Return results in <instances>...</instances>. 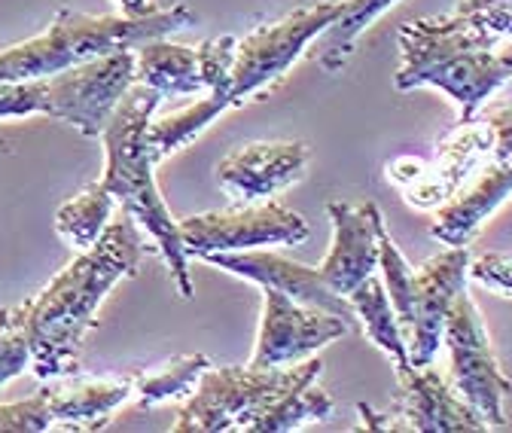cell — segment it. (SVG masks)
Masks as SVG:
<instances>
[{"label":"cell","mask_w":512,"mask_h":433,"mask_svg":"<svg viewBox=\"0 0 512 433\" xmlns=\"http://www.w3.org/2000/svg\"><path fill=\"white\" fill-rule=\"evenodd\" d=\"M494 4H512V0H461L455 10L470 13V10H482V7H494Z\"/></svg>","instance_id":"obj_34"},{"label":"cell","mask_w":512,"mask_h":433,"mask_svg":"<svg viewBox=\"0 0 512 433\" xmlns=\"http://www.w3.org/2000/svg\"><path fill=\"white\" fill-rule=\"evenodd\" d=\"M52 430H101L113 412L135 397V376L128 379H52L43 382Z\"/></svg>","instance_id":"obj_17"},{"label":"cell","mask_w":512,"mask_h":433,"mask_svg":"<svg viewBox=\"0 0 512 433\" xmlns=\"http://www.w3.org/2000/svg\"><path fill=\"white\" fill-rule=\"evenodd\" d=\"M162 95L144 83H135L116 104L113 116L101 132V144L107 153L101 183L110 196L122 205L125 214H132L135 223L153 238L156 251L162 254L165 266L171 269L174 287L180 299L192 296V275H189V254L183 251L177 220L171 217L168 205L156 187V156L147 141L150 119L159 107Z\"/></svg>","instance_id":"obj_3"},{"label":"cell","mask_w":512,"mask_h":433,"mask_svg":"<svg viewBox=\"0 0 512 433\" xmlns=\"http://www.w3.org/2000/svg\"><path fill=\"white\" fill-rule=\"evenodd\" d=\"M116 4H119V13L125 19H144V16H150V13L159 10V7L150 4V0H116Z\"/></svg>","instance_id":"obj_33"},{"label":"cell","mask_w":512,"mask_h":433,"mask_svg":"<svg viewBox=\"0 0 512 433\" xmlns=\"http://www.w3.org/2000/svg\"><path fill=\"white\" fill-rule=\"evenodd\" d=\"M135 80L150 86L162 98H183L205 89L199 52L165 37L135 46Z\"/></svg>","instance_id":"obj_19"},{"label":"cell","mask_w":512,"mask_h":433,"mask_svg":"<svg viewBox=\"0 0 512 433\" xmlns=\"http://www.w3.org/2000/svg\"><path fill=\"white\" fill-rule=\"evenodd\" d=\"M235 46L238 40L232 34L223 37H211L205 40L196 52H199V71L205 80L208 92H226L232 98V65H235Z\"/></svg>","instance_id":"obj_28"},{"label":"cell","mask_w":512,"mask_h":433,"mask_svg":"<svg viewBox=\"0 0 512 433\" xmlns=\"http://www.w3.org/2000/svg\"><path fill=\"white\" fill-rule=\"evenodd\" d=\"M378 269L384 275V290H388V299L397 312L403 339L412 330V299H415V269L406 263V257L400 254L397 241L388 232V223L381 220L378 226Z\"/></svg>","instance_id":"obj_26"},{"label":"cell","mask_w":512,"mask_h":433,"mask_svg":"<svg viewBox=\"0 0 512 433\" xmlns=\"http://www.w3.org/2000/svg\"><path fill=\"white\" fill-rule=\"evenodd\" d=\"M394 4H397V0H342L339 19L324 34H320L324 40H320V46L314 49V61L320 65V71H324V74H339L351 61L360 34L381 13H388Z\"/></svg>","instance_id":"obj_21"},{"label":"cell","mask_w":512,"mask_h":433,"mask_svg":"<svg viewBox=\"0 0 512 433\" xmlns=\"http://www.w3.org/2000/svg\"><path fill=\"white\" fill-rule=\"evenodd\" d=\"M196 22L189 4H171L144 19L116 16H86L77 10H58L52 25L16 46L0 49V83H22L52 77L83 61L110 55L116 49H135L147 40L168 37Z\"/></svg>","instance_id":"obj_4"},{"label":"cell","mask_w":512,"mask_h":433,"mask_svg":"<svg viewBox=\"0 0 512 433\" xmlns=\"http://www.w3.org/2000/svg\"><path fill=\"white\" fill-rule=\"evenodd\" d=\"M31 366V299L0 308V388Z\"/></svg>","instance_id":"obj_27"},{"label":"cell","mask_w":512,"mask_h":433,"mask_svg":"<svg viewBox=\"0 0 512 433\" xmlns=\"http://www.w3.org/2000/svg\"><path fill=\"white\" fill-rule=\"evenodd\" d=\"M461 132L448 141L439 156H436V165L430 171H421V174H412L415 187L406 190V202L415 205V208H433V205H442L455 196L458 183L467 177V171L482 159L485 150H491V129L485 119H473V122H458Z\"/></svg>","instance_id":"obj_18"},{"label":"cell","mask_w":512,"mask_h":433,"mask_svg":"<svg viewBox=\"0 0 512 433\" xmlns=\"http://www.w3.org/2000/svg\"><path fill=\"white\" fill-rule=\"evenodd\" d=\"M147 251V232L122 211L89 251L31 296V373L40 382L77 376L83 342L98 327V305L122 278L138 275Z\"/></svg>","instance_id":"obj_1"},{"label":"cell","mask_w":512,"mask_h":433,"mask_svg":"<svg viewBox=\"0 0 512 433\" xmlns=\"http://www.w3.org/2000/svg\"><path fill=\"white\" fill-rule=\"evenodd\" d=\"M113 205L116 199L110 196V190L104 183H92L86 187L77 199L64 202L55 214V229L58 235L68 241L74 251H89V247L101 238V232L107 229L110 223V214H113Z\"/></svg>","instance_id":"obj_23"},{"label":"cell","mask_w":512,"mask_h":433,"mask_svg":"<svg viewBox=\"0 0 512 433\" xmlns=\"http://www.w3.org/2000/svg\"><path fill=\"white\" fill-rule=\"evenodd\" d=\"M46 430H52V415L43 388L31 400L0 406V433H46Z\"/></svg>","instance_id":"obj_29"},{"label":"cell","mask_w":512,"mask_h":433,"mask_svg":"<svg viewBox=\"0 0 512 433\" xmlns=\"http://www.w3.org/2000/svg\"><path fill=\"white\" fill-rule=\"evenodd\" d=\"M308 159L305 141H250L220 159L217 180L235 202H263L299 180Z\"/></svg>","instance_id":"obj_13"},{"label":"cell","mask_w":512,"mask_h":433,"mask_svg":"<svg viewBox=\"0 0 512 433\" xmlns=\"http://www.w3.org/2000/svg\"><path fill=\"white\" fill-rule=\"evenodd\" d=\"M327 214L333 223V244L317 272L339 296H348L378 269V226L384 217L375 202H330Z\"/></svg>","instance_id":"obj_15"},{"label":"cell","mask_w":512,"mask_h":433,"mask_svg":"<svg viewBox=\"0 0 512 433\" xmlns=\"http://www.w3.org/2000/svg\"><path fill=\"white\" fill-rule=\"evenodd\" d=\"M336 412L333 397L317 388V382H305L296 385L293 391H287L281 400H275L263 418H256L250 433H290V430H302L308 424L327 421Z\"/></svg>","instance_id":"obj_24"},{"label":"cell","mask_w":512,"mask_h":433,"mask_svg":"<svg viewBox=\"0 0 512 433\" xmlns=\"http://www.w3.org/2000/svg\"><path fill=\"white\" fill-rule=\"evenodd\" d=\"M135 83V49H116L52 77L0 83V119L40 113L61 119L83 138H101L116 104Z\"/></svg>","instance_id":"obj_5"},{"label":"cell","mask_w":512,"mask_h":433,"mask_svg":"<svg viewBox=\"0 0 512 433\" xmlns=\"http://www.w3.org/2000/svg\"><path fill=\"white\" fill-rule=\"evenodd\" d=\"M400 406L381 415L372 430H415V433H482L488 424L470 409L433 363L400 366Z\"/></svg>","instance_id":"obj_11"},{"label":"cell","mask_w":512,"mask_h":433,"mask_svg":"<svg viewBox=\"0 0 512 433\" xmlns=\"http://www.w3.org/2000/svg\"><path fill=\"white\" fill-rule=\"evenodd\" d=\"M491 129V153L497 162H512V104H497L488 107V113L482 116Z\"/></svg>","instance_id":"obj_31"},{"label":"cell","mask_w":512,"mask_h":433,"mask_svg":"<svg viewBox=\"0 0 512 433\" xmlns=\"http://www.w3.org/2000/svg\"><path fill=\"white\" fill-rule=\"evenodd\" d=\"M442 345L452 357V385L470 403V409L488 424V430L509 427L503 400L512 394V379L500 369L485 321L470 293H458L452 312L445 318Z\"/></svg>","instance_id":"obj_8"},{"label":"cell","mask_w":512,"mask_h":433,"mask_svg":"<svg viewBox=\"0 0 512 433\" xmlns=\"http://www.w3.org/2000/svg\"><path fill=\"white\" fill-rule=\"evenodd\" d=\"M211 266H220L223 272L260 284L263 290H281L296 302H305L320 312L339 315L345 321H354V308L348 296H339L314 266L296 263L290 257H281L275 251H223V254H208L202 257Z\"/></svg>","instance_id":"obj_14"},{"label":"cell","mask_w":512,"mask_h":433,"mask_svg":"<svg viewBox=\"0 0 512 433\" xmlns=\"http://www.w3.org/2000/svg\"><path fill=\"white\" fill-rule=\"evenodd\" d=\"M470 275L497 293H512V254H482L470 260Z\"/></svg>","instance_id":"obj_30"},{"label":"cell","mask_w":512,"mask_h":433,"mask_svg":"<svg viewBox=\"0 0 512 433\" xmlns=\"http://www.w3.org/2000/svg\"><path fill=\"white\" fill-rule=\"evenodd\" d=\"M208 366H211V360L205 354H186V357H177L165 366L150 369V373L135 376L138 406L153 409V406L168 403V400H186L192 391H196V385L205 376Z\"/></svg>","instance_id":"obj_25"},{"label":"cell","mask_w":512,"mask_h":433,"mask_svg":"<svg viewBox=\"0 0 512 433\" xmlns=\"http://www.w3.org/2000/svg\"><path fill=\"white\" fill-rule=\"evenodd\" d=\"M324 373L320 360H299L290 369L281 366H208L183 406L177 409L174 433H250L253 421L281 400L287 391L305 382H317Z\"/></svg>","instance_id":"obj_6"},{"label":"cell","mask_w":512,"mask_h":433,"mask_svg":"<svg viewBox=\"0 0 512 433\" xmlns=\"http://www.w3.org/2000/svg\"><path fill=\"white\" fill-rule=\"evenodd\" d=\"M470 251L448 247L415 269V299H412V330L406 336L409 363H433L442 345L445 318L452 312L458 293L467 290Z\"/></svg>","instance_id":"obj_12"},{"label":"cell","mask_w":512,"mask_h":433,"mask_svg":"<svg viewBox=\"0 0 512 433\" xmlns=\"http://www.w3.org/2000/svg\"><path fill=\"white\" fill-rule=\"evenodd\" d=\"M400 92L430 86L458 104V122H473L479 107L512 80V52H497L500 37L470 13H448L400 25Z\"/></svg>","instance_id":"obj_2"},{"label":"cell","mask_w":512,"mask_h":433,"mask_svg":"<svg viewBox=\"0 0 512 433\" xmlns=\"http://www.w3.org/2000/svg\"><path fill=\"white\" fill-rule=\"evenodd\" d=\"M351 321L320 312L305 302L290 299L281 290L266 287L263 299V321L260 336H256V348L250 363L253 366H290L314 351L327 348L330 342L348 336Z\"/></svg>","instance_id":"obj_10"},{"label":"cell","mask_w":512,"mask_h":433,"mask_svg":"<svg viewBox=\"0 0 512 433\" xmlns=\"http://www.w3.org/2000/svg\"><path fill=\"white\" fill-rule=\"evenodd\" d=\"M339 13L342 0H324V4L302 7L238 40L232 65V107H241L281 83L299 55L339 19Z\"/></svg>","instance_id":"obj_7"},{"label":"cell","mask_w":512,"mask_h":433,"mask_svg":"<svg viewBox=\"0 0 512 433\" xmlns=\"http://www.w3.org/2000/svg\"><path fill=\"white\" fill-rule=\"evenodd\" d=\"M458 13H461V10H458ZM470 16H473L485 31H491V34L500 37V40L512 37V4H494V7L470 10Z\"/></svg>","instance_id":"obj_32"},{"label":"cell","mask_w":512,"mask_h":433,"mask_svg":"<svg viewBox=\"0 0 512 433\" xmlns=\"http://www.w3.org/2000/svg\"><path fill=\"white\" fill-rule=\"evenodd\" d=\"M348 302L354 308V318H360L363 324V333L394 360V366H409V348L384 284L375 275H369L348 293Z\"/></svg>","instance_id":"obj_20"},{"label":"cell","mask_w":512,"mask_h":433,"mask_svg":"<svg viewBox=\"0 0 512 433\" xmlns=\"http://www.w3.org/2000/svg\"><path fill=\"white\" fill-rule=\"evenodd\" d=\"M229 107H232V98L226 92H208V98H202V101H192V104H186V107H180L174 113L150 119L147 141H150V150H153L156 162H162L174 150L186 147L196 135H202L211 122Z\"/></svg>","instance_id":"obj_22"},{"label":"cell","mask_w":512,"mask_h":433,"mask_svg":"<svg viewBox=\"0 0 512 433\" xmlns=\"http://www.w3.org/2000/svg\"><path fill=\"white\" fill-rule=\"evenodd\" d=\"M512 196V162H491L479 171V177L467 190L455 193L448 202L439 205L430 235L445 247H467L482 223Z\"/></svg>","instance_id":"obj_16"},{"label":"cell","mask_w":512,"mask_h":433,"mask_svg":"<svg viewBox=\"0 0 512 433\" xmlns=\"http://www.w3.org/2000/svg\"><path fill=\"white\" fill-rule=\"evenodd\" d=\"M183 251L189 257H208L223 251H253L269 244H302L308 223L302 214L278 202H238L235 208L192 214L177 220Z\"/></svg>","instance_id":"obj_9"}]
</instances>
